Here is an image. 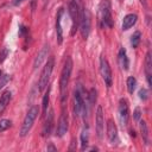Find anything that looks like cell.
Here are the masks:
<instances>
[{"instance_id":"cell-10","label":"cell","mask_w":152,"mask_h":152,"mask_svg":"<svg viewBox=\"0 0 152 152\" xmlns=\"http://www.w3.org/2000/svg\"><path fill=\"white\" fill-rule=\"evenodd\" d=\"M96 134L99 139H102L103 137V128H104V119H103V110L102 107L99 106L96 110Z\"/></svg>"},{"instance_id":"cell-21","label":"cell","mask_w":152,"mask_h":152,"mask_svg":"<svg viewBox=\"0 0 152 152\" xmlns=\"http://www.w3.org/2000/svg\"><path fill=\"white\" fill-rule=\"evenodd\" d=\"M140 39H141V33L139 31H135L131 37V45L133 48H138V45L140 43Z\"/></svg>"},{"instance_id":"cell-26","label":"cell","mask_w":152,"mask_h":152,"mask_svg":"<svg viewBox=\"0 0 152 152\" xmlns=\"http://www.w3.org/2000/svg\"><path fill=\"white\" fill-rule=\"evenodd\" d=\"M95 101H96V90L93 88L90 90V93H89V103L90 104H94Z\"/></svg>"},{"instance_id":"cell-1","label":"cell","mask_w":152,"mask_h":152,"mask_svg":"<svg viewBox=\"0 0 152 152\" xmlns=\"http://www.w3.org/2000/svg\"><path fill=\"white\" fill-rule=\"evenodd\" d=\"M72 71V59L68 57L65 59L64 66L61 72V78H59V93H61V102L64 106L65 100H66V90H68V84L70 80V75Z\"/></svg>"},{"instance_id":"cell-13","label":"cell","mask_w":152,"mask_h":152,"mask_svg":"<svg viewBox=\"0 0 152 152\" xmlns=\"http://www.w3.org/2000/svg\"><path fill=\"white\" fill-rule=\"evenodd\" d=\"M49 44H45L43 48H42V50L38 52V55L36 56V58H34V62H33V68L34 69H37V68H39L40 65H42V63L44 62V59L48 57V52H49Z\"/></svg>"},{"instance_id":"cell-20","label":"cell","mask_w":152,"mask_h":152,"mask_svg":"<svg viewBox=\"0 0 152 152\" xmlns=\"http://www.w3.org/2000/svg\"><path fill=\"white\" fill-rule=\"evenodd\" d=\"M140 133H141V137H142V140L146 145L150 144V133H148V127H147V124L146 121L141 120L140 121Z\"/></svg>"},{"instance_id":"cell-28","label":"cell","mask_w":152,"mask_h":152,"mask_svg":"<svg viewBox=\"0 0 152 152\" xmlns=\"http://www.w3.org/2000/svg\"><path fill=\"white\" fill-rule=\"evenodd\" d=\"M8 80H10V76H8V75H2V76H0V89L6 86V83L8 82Z\"/></svg>"},{"instance_id":"cell-9","label":"cell","mask_w":152,"mask_h":152,"mask_svg":"<svg viewBox=\"0 0 152 152\" xmlns=\"http://www.w3.org/2000/svg\"><path fill=\"white\" fill-rule=\"evenodd\" d=\"M69 128V119H68V114L65 112H63L59 116L58 120V125H57V131H56V135L57 137H63Z\"/></svg>"},{"instance_id":"cell-18","label":"cell","mask_w":152,"mask_h":152,"mask_svg":"<svg viewBox=\"0 0 152 152\" xmlns=\"http://www.w3.org/2000/svg\"><path fill=\"white\" fill-rule=\"evenodd\" d=\"M137 19H138L137 14H133V13L127 14V15L124 18V20H122V28H124V30L131 28V27L137 23Z\"/></svg>"},{"instance_id":"cell-27","label":"cell","mask_w":152,"mask_h":152,"mask_svg":"<svg viewBox=\"0 0 152 152\" xmlns=\"http://www.w3.org/2000/svg\"><path fill=\"white\" fill-rule=\"evenodd\" d=\"M139 97H140L142 101H146V100H147L148 93H147V90H146L145 88H141V89L139 90Z\"/></svg>"},{"instance_id":"cell-29","label":"cell","mask_w":152,"mask_h":152,"mask_svg":"<svg viewBox=\"0 0 152 152\" xmlns=\"http://www.w3.org/2000/svg\"><path fill=\"white\" fill-rule=\"evenodd\" d=\"M140 116H141L140 109H139V108H135V110H134V113H133V119H134L135 121H139V120H140Z\"/></svg>"},{"instance_id":"cell-17","label":"cell","mask_w":152,"mask_h":152,"mask_svg":"<svg viewBox=\"0 0 152 152\" xmlns=\"http://www.w3.org/2000/svg\"><path fill=\"white\" fill-rule=\"evenodd\" d=\"M11 99H12L11 90H5L2 93V95L0 96V113H2L6 109V107L8 106L10 101H11Z\"/></svg>"},{"instance_id":"cell-30","label":"cell","mask_w":152,"mask_h":152,"mask_svg":"<svg viewBox=\"0 0 152 152\" xmlns=\"http://www.w3.org/2000/svg\"><path fill=\"white\" fill-rule=\"evenodd\" d=\"M50 150H52V151H56V147H55V146H52V145H50V146L48 147V151H50Z\"/></svg>"},{"instance_id":"cell-16","label":"cell","mask_w":152,"mask_h":152,"mask_svg":"<svg viewBox=\"0 0 152 152\" xmlns=\"http://www.w3.org/2000/svg\"><path fill=\"white\" fill-rule=\"evenodd\" d=\"M52 127H53V110L50 109V112L46 115L45 124H44V129H43L44 135H50L51 131H52Z\"/></svg>"},{"instance_id":"cell-19","label":"cell","mask_w":152,"mask_h":152,"mask_svg":"<svg viewBox=\"0 0 152 152\" xmlns=\"http://www.w3.org/2000/svg\"><path fill=\"white\" fill-rule=\"evenodd\" d=\"M151 69H152V57H151V52H147L145 57V72L150 87H151Z\"/></svg>"},{"instance_id":"cell-22","label":"cell","mask_w":152,"mask_h":152,"mask_svg":"<svg viewBox=\"0 0 152 152\" xmlns=\"http://www.w3.org/2000/svg\"><path fill=\"white\" fill-rule=\"evenodd\" d=\"M135 86H137V80L133 76H129L127 78V90L129 94H133V91L135 90Z\"/></svg>"},{"instance_id":"cell-3","label":"cell","mask_w":152,"mask_h":152,"mask_svg":"<svg viewBox=\"0 0 152 152\" xmlns=\"http://www.w3.org/2000/svg\"><path fill=\"white\" fill-rule=\"evenodd\" d=\"M53 66H55V58L50 57L48 59V62H46L42 74H40V78H39V83H38L39 91H44V89L48 87L50 77H51V74H52V70H53Z\"/></svg>"},{"instance_id":"cell-8","label":"cell","mask_w":152,"mask_h":152,"mask_svg":"<svg viewBox=\"0 0 152 152\" xmlns=\"http://www.w3.org/2000/svg\"><path fill=\"white\" fill-rule=\"evenodd\" d=\"M69 14H70V18H71V21H72L71 34H74L75 30H76V26L78 25V20H80V7H78V4H77L76 0H70V2H69Z\"/></svg>"},{"instance_id":"cell-23","label":"cell","mask_w":152,"mask_h":152,"mask_svg":"<svg viewBox=\"0 0 152 152\" xmlns=\"http://www.w3.org/2000/svg\"><path fill=\"white\" fill-rule=\"evenodd\" d=\"M81 144H82V150H84L88 145V129H83L81 133Z\"/></svg>"},{"instance_id":"cell-14","label":"cell","mask_w":152,"mask_h":152,"mask_svg":"<svg viewBox=\"0 0 152 152\" xmlns=\"http://www.w3.org/2000/svg\"><path fill=\"white\" fill-rule=\"evenodd\" d=\"M107 135H108V139H109V141L112 144H114V141H116V139H118V128H116L115 124L113 122V120H108Z\"/></svg>"},{"instance_id":"cell-15","label":"cell","mask_w":152,"mask_h":152,"mask_svg":"<svg viewBox=\"0 0 152 152\" xmlns=\"http://www.w3.org/2000/svg\"><path fill=\"white\" fill-rule=\"evenodd\" d=\"M118 62H119V65L121 66V69H124V70H128L129 61H128L126 50H125L124 48H121V49L119 50V53H118Z\"/></svg>"},{"instance_id":"cell-6","label":"cell","mask_w":152,"mask_h":152,"mask_svg":"<svg viewBox=\"0 0 152 152\" xmlns=\"http://www.w3.org/2000/svg\"><path fill=\"white\" fill-rule=\"evenodd\" d=\"M100 72L101 76L104 81V83L107 84V87H112V82H113V76H112V70H110V65L107 61L106 57H101L100 58Z\"/></svg>"},{"instance_id":"cell-12","label":"cell","mask_w":152,"mask_h":152,"mask_svg":"<svg viewBox=\"0 0 152 152\" xmlns=\"http://www.w3.org/2000/svg\"><path fill=\"white\" fill-rule=\"evenodd\" d=\"M63 8H59L56 15V36H57V43L62 44L63 42V28H62V15H63Z\"/></svg>"},{"instance_id":"cell-11","label":"cell","mask_w":152,"mask_h":152,"mask_svg":"<svg viewBox=\"0 0 152 152\" xmlns=\"http://www.w3.org/2000/svg\"><path fill=\"white\" fill-rule=\"evenodd\" d=\"M83 107H84V102H83L82 94L78 90H75V94H74V114H75V116L81 115Z\"/></svg>"},{"instance_id":"cell-24","label":"cell","mask_w":152,"mask_h":152,"mask_svg":"<svg viewBox=\"0 0 152 152\" xmlns=\"http://www.w3.org/2000/svg\"><path fill=\"white\" fill-rule=\"evenodd\" d=\"M12 125V121L8 120V119H2L0 120V132H4L6 129H8Z\"/></svg>"},{"instance_id":"cell-7","label":"cell","mask_w":152,"mask_h":152,"mask_svg":"<svg viewBox=\"0 0 152 152\" xmlns=\"http://www.w3.org/2000/svg\"><path fill=\"white\" fill-rule=\"evenodd\" d=\"M118 113H119V121L121 124V126H126L128 122V118H129V108H128V103L125 99H121L119 101V107H118Z\"/></svg>"},{"instance_id":"cell-4","label":"cell","mask_w":152,"mask_h":152,"mask_svg":"<svg viewBox=\"0 0 152 152\" xmlns=\"http://www.w3.org/2000/svg\"><path fill=\"white\" fill-rule=\"evenodd\" d=\"M78 25H80V31H81L82 37L84 39H87L89 36V32H90V27H91V17H90L89 10L86 7L80 12Z\"/></svg>"},{"instance_id":"cell-5","label":"cell","mask_w":152,"mask_h":152,"mask_svg":"<svg viewBox=\"0 0 152 152\" xmlns=\"http://www.w3.org/2000/svg\"><path fill=\"white\" fill-rule=\"evenodd\" d=\"M100 20H101L102 27H112L113 26L109 0H102V2L100 4Z\"/></svg>"},{"instance_id":"cell-25","label":"cell","mask_w":152,"mask_h":152,"mask_svg":"<svg viewBox=\"0 0 152 152\" xmlns=\"http://www.w3.org/2000/svg\"><path fill=\"white\" fill-rule=\"evenodd\" d=\"M49 100H50V96H49V89H48V93L44 95V97H43V103H42V106H43V114H46V112H48Z\"/></svg>"},{"instance_id":"cell-31","label":"cell","mask_w":152,"mask_h":152,"mask_svg":"<svg viewBox=\"0 0 152 152\" xmlns=\"http://www.w3.org/2000/svg\"><path fill=\"white\" fill-rule=\"evenodd\" d=\"M0 76H1V71H0Z\"/></svg>"},{"instance_id":"cell-2","label":"cell","mask_w":152,"mask_h":152,"mask_svg":"<svg viewBox=\"0 0 152 152\" xmlns=\"http://www.w3.org/2000/svg\"><path fill=\"white\" fill-rule=\"evenodd\" d=\"M38 114H39V108L36 104L31 106L30 109L27 110L25 118H24V121H23V125H21V128H20V137H26L28 134V132L31 131V128L33 126V122L36 121Z\"/></svg>"}]
</instances>
